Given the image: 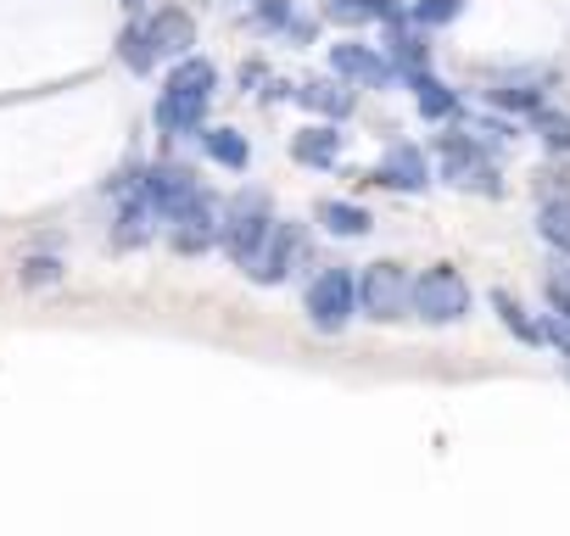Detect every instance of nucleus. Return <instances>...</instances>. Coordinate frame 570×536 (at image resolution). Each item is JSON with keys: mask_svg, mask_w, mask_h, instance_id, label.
Returning a JSON list of instances; mask_svg holds the SVG:
<instances>
[{"mask_svg": "<svg viewBox=\"0 0 570 536\" xmlns=\"http://www.w3.org/2000/svg\"><path fill=\"white\" fill-rule=\"evenodd\" d=\"M213 90H218V68L207 57H196V51L179 57L174 73H168V85H163V96H157V107H151V123L163 135H202L207 107H213Z\"/></svg>", "mask_w": 570, "mask_h": 536, "instance_id": "obj_1", "label": "nucleus"}, {"mask_svg": "<svg viewBox=\"0 0 570 536\" xmlns=\"http://www.w3.org/2000/svg\"><path fill=\"white\" fill-rule=\"evenodd\" d=\"M274 224H279V218H274L268 190H235V196L224 201V235H218L224 257H229L235 268H252V257L268 246Z\"/></svg>", "mask_w": 570, "mask_h": 536, "instance_id": "obj_2", "label": "nucleus"}, {"mask_svg": "<svg viewBox=\"0 0 570 536\" xmlns=\"http://www.w3.org/2000/svg\"><path fill=\"white\" fill-rule=\"evenodd\" d=\"M146 168H129V173H118V179H107V196H118V212H112V229H107V246L112 251H140V246H151L157 240V207H151V196H146Z\"/></svg>", "mask_w": 570, "mask_h": 536, "instance_id": "obj_3", "label": "nucleus"}, {"mask_svg": "<svg viewBox=\"0 0 570 536\" xmlns=\"http://www.w3.org/2000/svg\"><path fill=\"white\" fill-rule=\"evenodd\" d=\"M303 314H308V325L320 336H342L353 325V314H358V280L347 275L342 262L320 268V275L308 280V291H303Z\"/></svg>", "mask_w": 570, "mask_h": 536, "instance_id": "obj_4", "label": "nucleus"}, {"mask_svg": "<svg viewBox=\"0 0 570 536\" xmlns=\"http://www.w3.org/2000/svg\"><path fill=\"white\" fill-rule=\"evenodd\" d=\"M358 314L375 325H397L414 314V280L403 275L397 262H370L358 280Z\"/></svg>", "mask_w": 570, "mask_h": 536, "instance_id": "obj_5", "label": "nucleus"}, {"mask_svg": "<svg viewBox=\"0 0 570 536\" xmlns=\"http://www.w3.org/2000/svg\"><path fill=\"white\" fill-rule=\"evenodd\" d=\"M308 262H314V235H308L303 224H274L268 246L252 257L246 275H252L257 286H285L292 275H303Z\"/></svg>", "mask_w": 570, "mask_h": 536, "instance_id": "obj_6", "label": "nucleus"}, {"mask_svg": "<svg viewBox=\"0 0 570 536\" xmlns=\"http://www.w3.org/2000/svg\"><path fill=\"white\" fill-rule=\"evenodd\" d=\"M464 314H470V286H464L459 268L436 262V268H425V275L414 280V319H425V325H459Z\"/></svg>", "mask_w": 570, "mask_h": 536, "instance_id": "obj_7", "label": "nucleus"}, {"mask_svg": "<svg viewBox=\"0 0 570 536\" xmlns=\"http://www.w3.org/2000/svg\"><path fill=\"white\" fill-rule=\"evenodd\" d=\"M436 157H442L448 185L481 190V196H498V190H503V185H498V168H492V151H487L481 140H470V135H442V140H436Z\"/></svg>", "mask_w": 570, "mask_h": 536, "instance_id": "obj_8", "label": "nucleus"}, {"mask_svg": "<svg viewBox=\"0 0 570 536\" xmlns=\"http://www.w3.org/2000/svg\"><path fill=\"white\" fill-rule=\"evenodd\" d=\"M140 185H146V196H151V207H157V218H163V224L185 218V212H190V207H202V201H213V196L202 190V179H196L190 168H179V162H151Z\"/></svg>", "mask_w": 570, "mask_h": 536, "instance_id": "obj_9", "label": "nucleus"}, {"mask_svg": "<svg viewBox=\"0 0 570 536\" xmlns=\"http://www.w3.org/2000/svg\"><path fill=\"white\" fill-rule=\"evenodd\" d=\"M331 73H342L347 85H364V90H386V85H397V79H403V68H397L386 51L358 46V40L331 46Z\"/></svg>", "mask_w": 570, "mask_h": 536, "instance_id": "obj_10", "label": "nucleus"}, {"mask_svg": "<svg viewBox=\"0 0 570 536\" xmlns=\"http://www.w3.org/2000/svg\"><path fill=\"white\" fill-rule=\"evenodd\" d=\"M218 235H224V207H218V201H202V207H190L185 218L168 224V246H174L179 257H202V251H213Z\"/></svg>", "mask_w": 570, "mask_h": 536, "instance_id": "obj_11", "label": "nucleus"}, {"mask_svg": "<svg viewBox=\"0 0 570 536\" xmlns=\"http://www.w3.org/2000/svg\"><path fill=\"white\" fill-rule=\"evenodd\" d=\"M370 185H381V190H409V196H420L425 185H431V168H425V151L420 146H409V140H397L381 162H375V173H370Z\"/></svg>", "mask_w": 570, "mask_h": 536, "instance_id": "obj_12", "label": "nucleus"}, {"mask_svg": "<svg viewBox=\"0 0 570 536\" xmlns=\"http://www.w3.org/2000/svg\"><path fill=\"white\" fill-rule=\"evenodd\" d=\"M146 34H151V46H157V62H179V57L196 51V23H190V12H179V7L151 12V18H146Z\"/></svg>", "mask_w": 570, "mask_h": 536, "instance_id": "obj_13", "label": "nucleus"}, {"mask_svg": "<svg viewBox=\"0 0 570 536\" xmlns=\"http://www.w3.org/2000/svg\"><path fill=\"white\" fill-rule=\"evenodd\" d=\"M386 57L403 68V79L431 68V40H425V23H414V12L397 18V23H386Z\"/></svg>", "mask_w": 570, "mask_h": 536, "instance_id": "obj_14", "label": "nucleus"}, {"mask_svg": "<svg viewBox=\"0 0 570 536\" xmlns=\"http://www.w3.org/2000/svg\"><path fill=\"white\" fill-rule=\"evenodd\" d=\"M342 146H347V135L336 129V118H325V123H308V129H297V140H292V157H297L303 168H336V162H342Z\"/></svg>", "mask_w": 570, "mask_h": 536, "instance_id": "obj_15", "label": "nucleus"}, {"mask_svg": "<svg viewBox=\"0 0 570 536\" xmlns=\"http://www.w3.org/2000/svg\"><path fill=\"white\" fill-rule=\"evenodd\" d=\"M297 101H303L308 112H320V118H336V123H342V118L353 112V101H358V96L347 90V79H342V73H331V79H303V85H297Z\"/></svg>", "mask_w": 570, "mask_h": 536, "instance_id": "obj_16", "label": "nucleus"}, {"mask_svg": "<svg viewBox=\"0 0 570 536\" xmlns=\"http://www.w3.org/2000/svg\"><path fill=\"white\" fill-rule=\"evenodd\" d=\"M252 18H257L263 29H274L279 40H292V46H314V18L297 12V0H257Z\"/></svg>", "mask_w": 570, "mask_h": 536, "instance_id": "obj_17", "label": "nucleus"}, {"mask_svg": "<svg viewBox=\"0 0 570 536\" xmlns=\"http://www.w3.org/2000/svg\"><path fill=\"white\" fill-rule=\"evenodd\" d=\"M325 18L342 29H358V23H397L409 12H403V0H325Z\"/></svg>", "mask_w": 570, "mask_h": 536, "instance_id": "obj_18", "label": "nucleus"}, {"mask_svg": "<svg viewBox=\"0 0 570 536\" xmlns=\"http://www.w3.org/2000/svg\"><path fill=\"white\" fill-rule=\"evenodd\" d=\"M409 90H414V107H420V118H431V123H442V118H459V96H453L442 79H431V68H425V73H409Z\"/></svg>", "mask_w": 570, "mask_h": 536, "instance_id": "obj_19", "label": "nucleus"}, {"mask_svg": "<svg viewBox=\"0 0 570 536\" xmlns=\"http://www.w3.org/2000/svg\"><path fill=\"white\" fill-rule=\"evenodd\" d=\"M314 218H320L331 235H342V240H364V235H370V224H375L358 201H336V196H325V201L314 207Z\"/></svg>", "mask_w": 570, "mask_h": 536, "instance_id": "obj_20", "label": "nucleus"}, {"mask_svg": "<svg viewBox=\"0 0 570 536\" xmlns=\"http://www.w3.org/2000/svg\"><path fill=\"white\" fill-rule=\"evenodd\" d=\"M202 151H207L218 168H229V173H246V168H252V146H246L240 129H202Z\"/></svg>", "mask_w": 570, "mask_h": 536, "instance_id": "obj_21", "label": "nucleus"}, {"mask_svg": "<svg viewBox=\"0 0 570 536\" xmlns=\"http://www.w3.org/2000/svg\"><path fill=\"white\" fill-rule=\"evenodd\" d=\"M118 57H124L129 73H151V68H157V46H151V34H146V18H135V23L118 34Z\"/></svg>", "mask_w": 570, "mask_h": 536, "instance_id": "obj_22", "label": "nucleus"}, {"mask_svg": "<svg viewBox=\"0 0 570 536\" xmlns=\"http://www.w3.org/2000/svg\"><path fill=\"white\" fill-rule=\"evenodd\" d=\"M62 280H68V262H62V257H51V251H35V257H23V268H18V286H23V291L62 286Z\"/></svg>", "mask_w": 570, "mask_h": 536, "instance_id": "obj_23", "label": "nucleus"}, {"mask_svg": "<svg viewBox=\"0 0 570 536\" xmlns=\"http://www.w3.org/2000/svg\"><path fill=\"white\" fill-rule=\"evenodd\" d=\"M537 229H542V240H548L553 251L570 257V201H548L542 218H537Z\"/></svg>", "mask_w": 570, "mask_h": 536, "instance_id": "obj_24", "label": "nucleus"}, {"mask_svg": "<svg viewBox=\"0 0 570 536\" xmlns=\"http://www.w3.org/2000/svg\"><path fill=\"white\" fill-rule=\"evenodd\" d=\"M531 129L542 135V146H548V151H570V118H564V112L537 107V112H531Z\"/></svg>", "mask_w": 570, "mask_h": 536, "instance_id": "obj_25", "label": "nucleus"}, {"mask_svg": "<svg viewBox=\"0 0 570 536\" xmlns=\"http://www.w3.org/2000/svg\"><path fill=\"white\" fill-rule=\"evenodd\" d=\"M492 308H498V319H503V325H509V330H514L520 341H531V347H537V341L548 336V330H537V325H531V319L520 314V302H514L509 291H498V297H492Z\"/></svg>", "mask_w": 570, "mask_h": 536, "instance_id": "obj_26", "label": "nucleus"}, {"mask_svg": "<svg viewBox=\"0 0 570 536\" xmlns=\"http://www.w3.org/2000/svg\"><path fill=\"white\" fill-rule=\"evenodd\" d=\"M492 107H509V112H537V107H542V90H531V85H503V90H492Z\"/></svg>", "mask_w": 570, "mask_h": 536, "instance_id": "obj_27", "label": "nucleus"}, {"mask_svg": "<svg viewBox=\"0 0 570 536\" xmlns=\"http://www.w3.org/2000/svg\"><path fill=\"white\" fill-rule=\"evenodd\" d=\"M459 7H464V0H420V7H414V23L442 29V23H453V18H459Z\"/></svg>", "mask_w": 570, "mask_h": 536, "instance_id": "obj_28", "label": "nucleus"}, {"mask_svg": "<svg viewBox=\"0 0 570 536\" xmlns=\"http://www.w3.org/2000/svg\"><path fill=\"white\" fill-rule=\"evenodd\" d=\"M542 330H548V341H553V347H559V353L570 358V319H564V314H553V319H548Z\"/></svg>", "mask_w": 570, "mask_h": 536, "instance_id": "obj_29", "label": "nucleus"}, {"mask_svg": "<svg viewBox=\"0 0 570 536\" xmlns=\"http://www.w3.org/2000/svg\"><path fill=\"white\" fill-rule=\"evenodd\" d=\"M246 85H263V62H240V90Z\"/></svg>", "mask_w": 570, "mask_h": 536, "instance_id": "obj_30", "label": "nucleus"}, {"mask_svg": "<svg viewBox=\"0 0 570 536\" xmlns=\"http://www.w3.org/2000/svg\"><path fill=\"white\" fill-rule=\"evenodd\" d=\"M124 7H129V12H140V7H146V0H124Z\"/></svg>", "mask_w": 570, "mask_h": 536, "instance_id": "obj_31", "label": "nucleus"}]
</instances>
